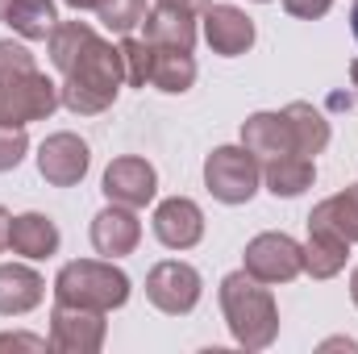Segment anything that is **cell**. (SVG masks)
I'll return each instance as SVG.
<instances>
[{"mask_svg": "<svg viewBox=\"0 0 358 354\" xmlns=\"http://www.w3.org/2000/svg\"><path fill=\"white\" fill-rule=\"evenodd\" d=\"M0 351H50V338H34V334H0Z\"/></svg>", "mask_w": 358, "mask_h": 354, "instance_id": "obj_28", "label": "cell"}, {"mask_svg": "<svg viewBox=\"0 0 358 354\" xmlns=\"http://www.w3.org/2000/svg\"><path fill=\"white\" fill-rule=\"evenodd\" d=\"M29 155V138L21 125H0V171H17Z\"/></svg>", "mask_w": 358, "mask_h": 354, "instance_id": "obj_26", "label": "cell"}, {"mask_svg": "<svg viewBox=\"0 0 358 354\" xmlns=\"http://www.w3.org/2000/svg\"><path fill=\"white\" fill-rule=\"evenodd\" d=\"M155 4H163V8H179V13H187V17H200V13L208 8V0H155Z\"/></svg>", "mask_w": 358, "mask_h": 354, "instance_id": "obj_29", "label": "cell"}, {"mask_svg": "<svg viewBox=\"0 0 358 354\" xmlns=\"http://www.w3.org/2000/svg\"><path fill=\"white\" fill-rule=\"evenodd\" d=\"M155 238L167 250H192L204 238V213L196 200L187 196H171L155 208Z\"/></svg>", "mask_w": 358, "mask_h": 354, "instance_id": "obj_13", "label": "cell"}, {"mask_svg": "<svg viewBox=\"0 0 358 354\" xmlns=\"http://www.w3.org/2000/svg\"><path fill=\"white\" fill-rule=\"evenodd\" d=\"M8 8H13V0H0V21L8 17Z\"/></svg>", "mask_w": 358, "mask_h": 354, "instance_id": "obj_36", "label": "cell"}, {"mask_svg": "<svg viewBox=\"0 0 358 354\" xmlns=\"http://www.w3.org/2000/svg\"><path fill=\"white\" fill-rule=\"evenodd\" d=\"M255 4H271V0H255Z\"/></svg>", "mask_w": 358, "mask_h": 354, "instance_id": "obj_37", "label": "cell"}, {"mask_svg": "<svg viewBox=\"0 0 358 354\" xmlns=\"http://www.w3.org/2000/svg\"><path fill=\"white\" fill-rule=\"evenodd\" d=\"M88 167H92V150L80 134L63 129V134H50L38 146V171L55 187H76L80 179L88 176Z\"/></svg>", "mask_w": 358, "mask_h": 354, "instance_id": "obj_10", "label": "cell"}, {"mask_svg": "<svg viewBox=\"0 0 358 354\" xmlns=\"http://www.w3.org/2000/svg\"><path fill=\"white\" fill-rule=\"evenodd\" d=\"M242 271L255 275L259 283H292L300 271H304V246L287 234H259L246 242V255H242Z\"/></svg>", "mask_w": 358, "mask_h": 354, "instance_id": "obj_7", "label": "cell"}, {"mask_svg": "<svg viewBox=\"0 0 358 354\" xmlns=\"http://www.w3.org/2000/svg\"><path fill=\"white\" fill-rule=\"evenodd\" d=\"M150 84L167 96H183L196 84V59L192 50H171V46H155V71Z\"/></svg>", "mask_w": 358, "mask_h": 354, "instance_id": "obj_22", "label": "cell"}, {"mask_svg": "<svg viewBox=\"0 0 358 354\" xmlns=\"http://www.w3.org/2000/svg\"><path fill=\"white\" fill-rule=\"evenodd\" d=\"M113 204H125V208H146L155 196H159V171L138 159V155H121L104 167V187H100Z\"/></svg>", "mask_w": 358, "mask_h": 354, "instance_id": "obj_9", "label": "cell"}, {"mask_svg": "<svg viewBox=\"0 0 358 354\" xmlns=\"http://www.w3.org/2000/svg\"><path fill=\"white\" fill-rule=\"evenodd\" d=\"M63 4H67V8H76V13H84V8L96 13V4H100V0H63Z\"/></svg>", "mask_w": 358, "mask_h": 354, "instance_id": "obj_31", "label": "cell"}, {"mask_svg": "<svg viewBox=\"0 0 358 354\" xmlns=\"http://www.w3.org/2000/svg\"><path fill=\"white\" fill-rule=\"evenodd\" d=\"M4 25H13V34H17L21 42H46L50 29L59 25L55 0H13Z\"/></svg>", "mask_w": 358, "mask_h": 354, "instance_id": "obj_23", "label": "cell"}, {"mask_svg": "<svg viewBox=\"0 0 358 354\" xmlns=\"http://www.w3.org/2000/svg\"><path fill=\"white\" fill-rule=\"evenodd\" d=\"M8 229H13V213L0 204V255L8 250Z\"/></svg>", "mask_w": 358, "mask_h": 354, "instance_id": "obj_30", "label": "cell"}, {"mask_svg": "<svg viewBox=\"0 0 358 354\" xmlns=\"http://www.w3.org/2000/svg\"><path fill=\"white\" fill-rule=\"evenodd\" d=\"M350 84H355V96H358V59L350 63Z\"/></svg>", "mask_w": 358, "mask_h": 354, "instance_id": "obj_35", "label": "cell"}, {"mask_svg": "<svg viewBox=\"0 0 358 354\" xmlns=\"http://www.w3.org/2000/svg\"><path fill=\"white\" fill-rule=\"evenodd\" d=\"M142 38L150 46H171V50H192L196 46V17L179 13V8H163L155 4L142 17Z\"/></svg>", "mask_w": 358, "mask_h": 354, "instance_id": "obj_19", "label": "cell"}, {"mask_svg": "<svg viewBox=\"0 0 358 354\" xmlns=\"http://www.w3.org/2000/svg\"><path fill=\"white\" fill-rule=\"evenodd\" d=\"M59 225L46 217V213H21L13 217V229H8V250L38 263V259H50L59 255Z\"/></svg>", "mask_w": 358, "mask_h": 354, "instance_id": "obj_15", "label": "cell"}, {"mask_svg": "<svg viewBox=\"0 0 358 354\" xmlns=\"http://www.w3.org/2000/svg\"><path fill=\"white\" fill-rule=\"evenodd\" d=\"M242 146H246L259 163L287 155V150H292V134H287L283 113H250V117L242 121Z\"/></svg>", "mask_w": 358, "mask_h": 354, "instance_id": "obj_16", "label": "cell"}, {"mask_svg": "<svg viewBox=\"0 0 358 354\" xmlns=\"http://www.w3.org/2000/svg\"><path fill=\"white\" fill-rule=\"evenodd\" d=\"M200 296H204V279L192 263L167 259V263H155L146 275V300L167 317H187L200 304Z\"/></svg>", "mask_w": 358, "mask_h": 354, "instance_id": "obj_6", "label": "cell"}, {"mask_svg": "<svg viewBox=\"0 0 358 354\" xmlns=\"http://www.w3.org/2000/svg\"><path fill=\"white\" fill-rule=\"evenodd\" d=\"M350 34H355V42H358V0H355V8H350Z\"/></svg>", "mask_w": 358, "mask_h": 354, "instance_id": "obj_34", "label": "cell"}, {"mask_svg": "<svg viewBox=\"0 0 358 354\" xmlns=\"http://www.w3.org/2000/svg\"><path fill=\"white\" fill-rule=\"evenodd\" d=\"M283 121H287V134H292V150L296 155H308L317 159L325 146H329V121L321 108H313L308 100H292L283 108Z\"/></svg>", "mask_w": 358, "mask_h": 354, "instance_id": "obj_17", "label": "cell"}, {"mask_svg": "<svg viewBox=\"0 0 358 354\" xmlns=\"http://www.w3.org/2000/svg\"><path fill=\"white\" fill-rule=\"evenodd\" d=\"M263 167L246 146H217L204 159V187L221 204H246L259 192Z\"/></svg>", "mask_w": 358, "mask_h": 354, "instance_id": "obj_5", "label": "cell"}, {"mask_svg": "<svg viewBox=\"0 0 358 354\" xmlns=\"http://www.w3.org/2000/svg\"><path fill=\"white\" fill-rule=\"evenodd\" d=\"M59 84L38 71L25 42L0 38V125H29L46 121L59 108Z\"/></svg>", "mask_w": 358, "mask_h": 354, "instance_id": "obj_2", "label": "cell"}, {"mask_svg": "<svg viewBox=\"0 0 358 354\" xmlns=\"http://www.w3.org/2000/svg\"><path fill=\"white\" fill-rule=\"evenodd\" d=\"M350 259V242L338 238L325 225H308V242H304V271L313 279H334Z\"/></svg>", "mask_w": 358, "mask_h": 354, "instance_id": "obj_20", "label": "cell"}, {"mask_svg": "<svg viewBox=\"0 0 358 354\" xmlns=\"http://www.w3.org/2000/svg\"><path fill=\"white\" fill-rule=\"evenodd\" d=\"M350 300H355V304H358V267H355V271H350Z\"/></svg>", "mask_w": 358, "mask_h": 354, "instance_id": "obj_33", "label": "cell"}, {"mask_svg": "<svg viewBox=\"0 0 358 354\" xmlns=\"http://www.w3.org/2000/svg\"><path fill=\"white\" fill-rule=\"evenodd\" d=\"M200 21H204V42L221 59H238L255 46V21L238 4H208Z\"/></svg>", "mask_w": 358, "mask_h": 354, "instance_id": "obj_11", "label": "cell"}, {"mask_svg": "<svg viewBox=\"0 0 358 354\" xmlns=\"http://www.w3.org/2000/svg\"><path fill=\"white\" fill-rule=\"evenodd\" d=\"M46 300V279L25 263L0 267V317H25Z\"/></svg>", "mask_w": 358, "mask_h": 354, "instance_id": "obj_14", "label": "cell"}, {"mask_svg": "<svg viewBox=\"0 0 358 354\" xmlns=\"http://www.w3.org/2000/svg\"><path fill=\"white\" fill-rule=\"evenodd\" d=\"M46 50L50 63L63 71L59 84L63 108H71L76 117H100L104 108H113L125 84L121 46L104 42L88 21H59L46 38Z\"/></svg>", "mask_w": 358, "mask_h": 354, "instance_id": "obj_1", "label": "cell"}, {"mask_svg": "<svg viewBox=\"0 0 358 354\" xmlns=\"http://www.w3.org/2000/svg\"><path fill=\"white\" fill-rule=\"evenodd\" d=\"M121 67L129 88H146L155 71V46L146 38H121Z\"/></svg>", "mask_w": 358, "mask_h": 354, "instance_id": "obj_24", "label": "cell"}, {"mask_svg": "<svg viewBox=\"0 0 358 354\" xmlns=\"http://www.w3.org/2000/svg\"><path fill=\"white\" fill-rule=\"evenodd\" d=\"M129 288H134L129 275L113 267V259H76V263H63L55 275V300L100 309V313L121 309L129 300Z\"/></svg>", "mask_w": 358, "mask_h": 354, "instance_id": "obj_4", "label": "cell"}, {"mask_svg": "<svg viewBox=\"0 0 358 354\" xmlns=\"http://www.w3.org/2000/svg\"><path fill=\"white\" fill-rule=\"evenodd\" d=\"M292 17H300V21H317V17H325L329 8H334V0H279Z\"/></svg>", "mask_w": 358, "mask_h": 354, "instance_id": "obj_27", "label": "cell"}, {"mask_svg": "<svg viewBox=\"0 0 358 354\" xmlns=\"http://www.w3.org/2000/svg\"><path fill=\"white\" fill-rule=\"evenodd\" d=\"M313 179H317V163H313L308 155H296V150H287V155H279V159H267V167H263L267 192L271 196H283V200L304 196V192L313 187Z\"/></svg>", "mask_w": 358, "mask_h": 354, "instance_id": "obj_18", "label": "cell"}, {"mask_svg": "<svg viewBox=\"0 0 358 354\" xmlns=\"http://www.w3.org/2000/svg\"><path fill=\"white\" fill-rule=\"evenodd\" d=\"M329 104H334V108H350V96H346V92H338V96H329Z\"/></svg>", "mask_w": 358, "mask_h": 354, "instance_id": "obj_32", "label": "cell"}, {"mask_svg": "<svg viewBox=\"0 0 358 354\" xmlns=\"http://www.w3.org/2000/svg\"><path fill=\"white\" fill-rule=\"evenodd\" d=\"M108 313L100 309H84V304H63L55 300V313H50V351L59 354H96L104 346V334H108Z\"/></svg>", "mask_w": 358, "mask_h": 354, "instance_id": "obj_8", "label": "cell"}, {"mask_svg": "<svg viewBox=\"0 0 358 354\" xmlns=\"http://www.w3.org/2000/svg\"><path fill=\"white\" fill-rule=\"evenodd\" d=\"M221 313L242 351H267L279 338V304L271 283H259L246 271H229L221 279Z\"/></svg>", "mask_w": 358, "mask_h": 354, "instance_id": "obj_3", "label": "cell"}, {"mask_svg": "<svg viewBox=\"0 0 358 354\" xmlns=\"http://www.w3.org/2000/svg\"><path fill=\"white\" fill-rule=\"evenodd\" d=\"M142 242V221H138V208H125V204H104L96 217H92V246L96 255L104 259H125L134 255Z\"/></svg>", "mask_w": 358, "mask_h": 354, "instance_id": "obj_12", "label": "cell"}, {"mask_svg": "<svg viewBox=\"0 0 358 354\" xmlns=\"http://www.w3.org/2000/svg\"><path fill=\"white\" fill-rule=\"evenodd\" d=\"M308 225H325L334 229L338 238H346L350 246L358 242V183L342 187L338 196H325L313 213H308Z\"/></svg>", "mask_w": 358, "mask_h": 354, "instance_id": "obj_21", "label": "cell"}, {"mask_svg": "<svg viewBox=\"0 0 358 354\" xmlns=\"http://www.w3.org/2000/svg\"><path fill=\"white\" fill-rule=\"evenodd\" d=\"M96 17L113 29V34H129L134 25H142L146 17V0H100Z\"/></svg>", "mask_w": 358, "mask_h": 354, "instance_id": "obj_25", "label": "cell"}]
</instances>
